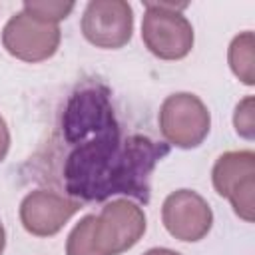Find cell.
<instances>
[{
	"mask_svg": "<svg viewBox=\"0 0 255 255\" xmlns=\"http://www.w3.org/2000/svg\"><path fill=\"white\" fill-rule=\"evenodd\" d=\"M141 40L145 48L159 60H183L195 42L193 26L183 16L185 2H143Z\"/></svg>",
	"mask_w": 255,
	"mask_h": 255,
	"instance_id": "6da1fadb",
	"label": "cell"
},
{
	"mask_svg": "<svg viewBox=\"0 0 255 255\" xmlns=\"http://www.w3.org/2000/svg\"><path fill=\"white\" fill-rule=\"evenodd\" d=\"M227 62L241 84H255V36L251 30H245L231 40L227 48Z\"/></svg>",
	"mask_w": 255,
	"mask_h": 255,
	"instance_id": "9c48e42d",
	"label": "cell"
},
{
	"mask_svg": "<svg viewBox=\"0 0 255 255\" xmlns=\"http://www.w3.org/2000/svg\"><path fill=\"white\" fill-rule=\"evenodd\" d=\"M143 255H181V253H177L173 249H167V247H153V249L145 251Z\"/></svg>",
	"mask_w": 255,
	"mask_h": 255,
	"instance_id": "5bb4252c",
	"label": "cell"
},
{
	"mask_svg": "<svg viewBox=\"0 0 255 255\" xmlns=\"http://www.w3.org/2000/svg\"><path fill=\"white\" fill-rule=\"evenodd\" d=\"M80 201L58 191L34 189L20 203V223L34 237L56 235L78 211Z\"/></svg>",
	"mask_w": 255,
	"mask_h": 255,
	"instance_id": "ba28073f",
	"label": "cell"
},
{
	"mask_svg": "<svg viewBox=\"0 0 255 255\" xmlns=\"http://www.w3.org/2000/svg\"><path fill=\"white\" fill-rule=\"evenodd\" d=\"M4 247H6V231H4V225L0 221V255L4 253Z\"/></svg>",
	"mask_w": 255,
	"mask_h": 255,
	"instance_id": "9a60e30c",
	"label": "cell"
},
{
	"mask_svg": "<svg viewBox=\"0 0 255 255\" xmlns=\"http://www.w3.org/2000/svg\"><path fill=\"white\" fill-rule=\"evenodd\" d=\"M94 219L96 215H84L68 235L66 255H100L94 241Z\"/></svg>",
	"mask_w": 255,
	"mask_h": 255,
	"instance_id": "30bf717a",
	"label": "cell"
},
{
	"mask_svg": "<svg viewBox=\"0 0 255 255\" xmlns=\"http://www.w3.org/2000/svg\"><path fill=\"white\" fill-rule=\"evenodd\" d=\"M161 221L171 237L185 243H195L211 231L213 211L197 191L177 189L163 199Z\"/></svg>",
	"mask_w": 255,
	"mask_h": 255,
	"instance_id": "52a82bcc",
	"label": "cell"
},
{
	"mask_svg": "<svg viewBox=\"0 0 255 255\" xmlns=\"http://www.w3.org/2000/svg\"><path fill=\"white\" fill-rule=\"evenodd\" d=\"M80 30L96 48H124L131 40L133 10L126 0H92L84 8Z\"/></svg>",
	"mask_w": 255,
	"mask_h": 255,
	"instance_id": "8992f818",
	"label": "cell"
},
{
	"mask_svg": "<svg viewBox=\"0 0 255 255\" xmlns=\"http://www.w3.org/2000/svg\"><path fill=\"white\" fill-rule=\"evenodd\" d=\"M76 8L74 2H64V0H26L22 4V10L42 22L58 24L70 16V12Z\"/></svg>",
	"mask_w": 255,
	"mask_h": 255,
	"instance_id": "8fae6325",
	"label": "cell"
},
{
	"mask_svg": "<svg viewBox=\"0 0 255 255\" xmlns=\"http://www.w3.org/2000/svg\"><path fill=\"white\" fill-rule=\"evenodd\" d=\"M145 213L129 199L106 203L94 219V241L100 255H122L145 233Z\"/></svg>",
	"mask_w": 255,
	"mask_h": 255,
	"instance_id": "277c9868",
	"label": "cell"
},
{
	"mask_svg": "<svg viewBox=\"0 0 255 255\" xmlns=\"http://www.w3.org/2000/svg\"><path fill=\"white\" fill-rule=\"evenodd\" d=\"M215 191L229 199L239 219L253 223L255 219V153L251 149H237L221 153L211 169Z\"/></svg>",
	"mask_w": 255,
	"mask_h": 255,
	"instance_id": "3957f363",
	"label": "cell"
},
{
	"mask_svg": "<svg viewBox=\"0 0 255 255\" xmlns=\"http://www.w3.org/2000/svg\"><path fill=\"white\" fill-rule=\"evenodd\" d=\"M62 40V30L58 24L42 22L24 10L16 12L2 30L4 50L22 62L36 64L52 58Z\"/></svg>",
	"mask_w": 255,
	"mask_h": 255,
	"instance_id": "5b68a950",
	"label": "cell"
},
{
	"mask_svg": "<svg viewBox=\"0 0 255 255\" xmlns=\"http://www.w3.org/2000/svg\"><path fill=\"white\" fill-rule=\"evenodd\" d=\"M8 149H10V129H8L6 120L0 116V161L6 159Z\"/></svg>",
	"mask_w": 255,
	"mask_h": 255,
	"instance_id": "4fadbf2b",
	"label": "cell"
},
{
	"mask_svg": "<svg viewBox=\"0 0 255 255\" xmlns=\"http://www.w3.org/2000/svg\"><path fill=\"white\" fill-rule=\"evenodd\" d=\"M233 128L243 139H253L255 133V98L245 96L233 112Z\"/></svg>",
	"mask_w": 255,
	"mask_h": 255,
	"instance_id": "7c38bea8",
	"label": "cell"
},
{
	"mask_svg": "<svg viewBox=\"0 0 255 255\" xmlns=\"http://www.w3.org/2000/svg\"><path fill=\"white\" fill-rule=\"evenodd\" d=\"M159 131L169 145L193 149L211 129V114L203 100L189 92L167 96L159 106Z\"/></svg>",
	"mask_w": 255,
	"mask_h": 255,
	"instance_id": "7a4b0ae2",
	"label": "cell"
}]
</instances>
